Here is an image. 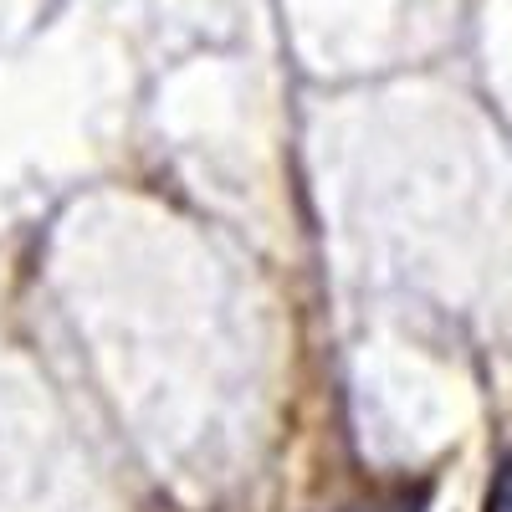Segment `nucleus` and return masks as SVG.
Segmentation results:
<instances>
[{"mask_svg": "<svg viewBox=\"0 0 512 512\" xmlns=\"http://www.w3.org/2000/svg\"><path fill=\"white\" fill-rule=\"evenodd\" d=\"M487 512H512V451L497 461L492 487H487Z\"/></svg>", "mask_w": 512, "mask_h": 512, "instance_id": "1", "label": "nucleus"}]
</instances>
